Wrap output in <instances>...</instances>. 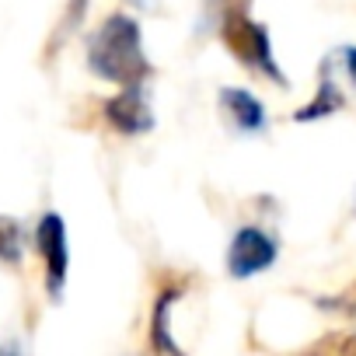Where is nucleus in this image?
Instances as JSON below:
<instances>
[{
	"instance_id": "f257e3e1",
	"label": "nucleus",
	"mask_w": 356,
	"mask_h": 356,
	"mask_svg": "<svg viewBox=\"0 0 356 356\" xmlns=\"http://www.w3.org/2000/svg\"><path fill=\"white\" fill-rule=\"evenodd\" d=\"M88 63L102 81H115V84H140L150 74L147 53H143V35L136 18L129 15H112L98 35L91 39L88 49Z\"/></svg>"
},
{
	"instance_id": "f03ea898",
	"label": "nucleus",
	"mask_w": 356,
	"mask_h": 356,
	"mask_svg": "<svg viewBox=\"0 0 356 356\" xmlns=\"http://www.w3.org/2000/svg\"><path fill=\"white\" fill-rule=\"evenodd\" d=\"M220 32H224V42L231 46V53H234L241 63H248V67L269 74L273 81L286 84L283 70H280L276 60H273L269 32H266L262 25H255V22H252L248 15H241V11H231V15H224V29H220Z\"/></svg>"
},
{
	"instance_id": "7ed1b4c3",
	"label": "nucleus",
	"mask_w": 356,
	"mask_h": 356,
	"mask_svg": "<svg viewBox=\"0 0 356 356\" xmlns=\"http://www.w3.org/2000/svg\"><path fill=\"white\" fill-rule=\"evenodd\" d=\"M276 255H280V248L266 231L241 227L227 248V269L234 280H248V276H259L262 269H269L276 262Z\"/></svg>"
},
{
	"instance_id": "20e7f679",
	"label": "nucleus",
	"mask_w": 356,
	"mask_h": 356,
	"mask_svg": "<svg viewBox=\"0 0 356 356\" xmlns=\"http://www.w3.org/2000/svg\"><path fill=\"white\" fill-rule=\"evenodd\" d=\"M39 252L46 259V280H49V290L60 293L63 290V280H67V266H70V248H67V227L60 220V213H46L42 224H39Z\"/></svg>"
},
{
	"instance_id": "39448f33",
	"label": "nucleus",
	"mask_w": 356,
	"mask_h": 356,
	"mask_svg": "<svg viewBox=\"0 0 356 356\" xmlns=\"http://www.w3.org/2000/svg\"><path fill=\"white\" fill-rule=\"evenodd\" d=\"M105 115H108V122H112L119 133H143V129L154 126L140 84H126V91L115 95V98L105 105Z\"/></svg>"
},
{
	"instance_id": "423d86ee",
	"label": "nucleus",
	"mask_w": 356,
	"mask_h": 356,
	"mask_svg": "<svg viewBox=\"0 0 356 356\" xmlns=\"http://www.w3.org/2000/svg\"><path fill=\"white\" fill-rule=\"evenodd\" d=\"M220 102H224V108L231 112V119L238 122V129L259 133V129L266 126V108H262V102H259L252 91H245V88H224Z\"/></svg>"
},
{
	"instance_id": "0eeeda50",
	"label": "nucleus",
	"mask_w": 356,
	"mask_h": 356,
	"mask_svg": "<svg viewBox=\"0 0 356 356\" xmlns=\"http://www.w3.org/2000/svg\"><path fill=\"white\" fill-rule=\"evenodd\" d=\"M175 300H178V290H161L154 304V318H150V342L154 349H164V353H178V342L171 339V328H168Z\"/></svg>"
},
{
	"instance_id": "6e6552de",
	"label": "nucleus",
	"mask_w": 356,
	"mask_h": 356,
	"mask_svg": "<svg viewBox=\"0 0 356 356\" xmlns=\"http://www.w3.org/2000/svg\"><path fill=\"white\" fill-rule=\"evenodd\" d=\"M339 105H342V95H339L335 81H332V77H321V84H318V95L307 102V108L293 112V119H297V122H311V119H321V115L335 112Z\"/></svg>"
},
{
	"instance_id": "1a4fd4ad",
	"label": "nucleus",
	"mask_w": 356,
	"mask_h": 356,
	"mask_svg": "<svg viewBox=\"0 0 356 356\" xmlns=\"http://www.w3.org/2000/svg\"><path fill=\"white\" fill-rule=\"evenodd\" d=\"M22 255V227L8 217H0V259L15 262Z\"/></svg>"
},
{
	"instance_id": "9d476101",
	"label": "nucleus",
	"mask_w": 356,
	"mask_h": 356,
	"mask_svg": "<svg viewBox=\"0 0 356 356\" xmlns=\"http://www.w3.org/2000/svg\"><path fill=\"white\" fill-rule=\"evenodd\" d=\"M342 60H346V70H349V77L356 81V46H349V49H342Z\"/></svg>"
}]
</instances>
